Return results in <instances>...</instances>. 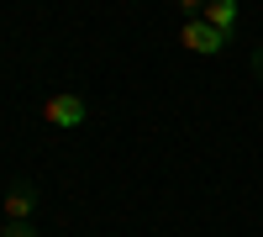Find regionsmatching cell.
I'll use <instances>...</instances> for the list:
<instances>
[{
	"instance_id": "4",
	"label": "cell",
	"mask_w": 263,
	"mask_h": 237,
	"mask_svg": "<svg viewBox=\"0 0 263 237\" xmlns=\"http://www.w3.org/2000/svg\"><path fill=\"white\" fill-rule=\"evenodd\" d=\"M205 21L216 32H232L237 27V0H205Z\"/></svg>"
},
{
	"instance_id": "7",
	"label": "cell",
	"mask_w": 263,
	"mask_h": 237,
	"mask_svg": "<svg viewBox=\"0 0 263 237\" xmlns=\"http://www.w3.org/2000/svg\"><path fill=\"white\" fill-rule=\"evenodd\" d=\"M253 74L263 79V48H253Z\"/></svg>"
},
{
	"instance_id": "5",
	"label": "cell",
	"mask_w": 263,
	"mask_h": 237,
	"mask_svg": "<svg viewBox=\"0 0 263 237\" xmlns=\"http://www.w3.org/2000/svg\"><path fill=\"white\" fill-rule=\"evenodd\" d=\"M0 237H37V232H32V222H6Z\"/></svg>"
},
{
	"instance_id": "2",
	"label": "cell",
	"mask_w": 263,
	"mask_h": 237,
	"mask_svg": "<svg viewBox=\"0 0 263 237\" xmlns=\"http://www.w3.org/2000/svg\"><path fill=\"white\" fill-rule=\"evenodd\" d=\"M179 42H184L190 53H200V58H216V53L227 48V32H216L205 16H190V21H184V32H179Z\"/></svg>"
},
{
	"instance_id": "1",
	"label": "cell",
	"mask_w": 263,
	"mask_h": 237,
	"mask_svg": "<svg viewBox=\"0 0 263 237\" xmlns=\"http://www.w3.org/2000/svg\"><path fill=\"white\" fill-rule=\"evenodd\" d=\"M42 121H53V126H63V132H74V126L90 121V105H84V95H74V90H58V95L42 100Z\"/></svg>"
},
{
	"instance_id": "6",
	"label": "cell",
	"mask_w": 263,
	"mask_h": 237,
	"mask_svg": "<svg viewBox=\"0 0 263 237\" xmlns=\"http://www.w3.org/2000/svg\"><path fill=\"white\" fill-rule=\"evenodd\" d=\"M179 11H184V21H190V16H200V11H205V0H179Z\"/></svg>"
},
{
	"instance_id": "3",
	"label": "cell",
	"mask_w": 263,
	"mask_h": 237,
	"mask_svg": "<svg viewBox=\"0 0 263 237\" xmlns=\"http://www.w3.org/2000/svg\"><path fill=\"white\" fill-rule=\"evenodd\" d=\"M32 211H37V185L32 179H16L6 190V222H27Z\"/></svg>"
}]
</instances>
